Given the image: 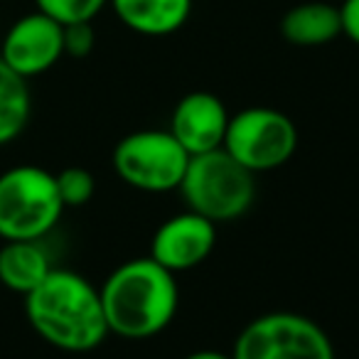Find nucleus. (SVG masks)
Wrapping results in <instances>:
<instances>
[{"label":"nucleus","mask_w":359,"mask_h":359,"mask_svg":"<svg viewBox=\"0 0 359 359\" xmlns=\"http://www.w3.org/2000/svg\"><path fill=\"white\" fill-rule=\"evenodd\" d=\"M25 315L32 330L62 352H91L111 334L99 288L76 271L52 269L25 295Z\"/></svg>","instance_id":"obj_1"},{"label":"nucleus","mask_w":359,"mask_h":359,"mask_svg":"<svg viewBox=\"0 0 359 359\" xmlns=\"http://www.w3.org/2000/svg\"><path fill=\"white\" fill-rule=\"evenodd\" d=\"M111 334L148 339L160 334L177 313L180 290L175 273L150 256L116 266L99 288Z\"/></svg>","instance_id":"obj_2"},{"label":"nucleus","mask_w":359,"mask_h":359,"mask_svg":"<svg viewBox=\"0 0 359 359\" xmlns=\"http://www.w3.org/2000/svg\"><path fill=\"white\" fill-rule=\"evenodd\" d=\"M187 210L215 224L234 222L251 210L256 200V175L239 165L224 148L192 155L180 182Z\"/></svg>","instance_id":"obj_3"},{"label":"nucleus","mask_w":359,"mask_h":359,"mask_svg":"<svg viewBox=\"0 0 359 359\" xmlns=\"http://www.w3.org/2000/svg\"><path fill=\"white\" fill-rule=\"evenodd\" d=\"M65 215L55 172L15 165L0 175V239L42 241Z\"/></svg>","instance_id":"obj_4"},{"label":"nucleus","mask_w":359,"mask_h":359,"mask_svg":"<svg viewBox=\"0 0 359 359\" xmlns=\"http://www.w3.org/2000/svg\"><path fill=\"white\" fill-rule=\"evenodd\" d=\"M114 170L126 185L148 195L180 190L190 153L165 128H143L123 135L111 155Z\"/></svg>","instance_id":"obj_5"},{"label":"nucleus","mask_w":359,"mask_h":359,"mask_svg":"<svg viewBox=\"0 0 359 359\" xmlns=\"http://www.w3.org/2000/svg\"><path fill=\"white\" fill-rule=\"evenodd\" d=\"M222 148L249 172H271L288 163L298 148V128L278 109L249 106L229 118Z\"/></svg>","instance_id":"obj_6"},{"label":"nucleus","mask_w":359,"mask_h":359,"mask_svg":"<svg viewBox=\"0 0 359 359\" xmlns=\"http://www.w3.org/2000/svg\"><path fill=\"white\" fill-rule=\"evenodd\" d=\"M234 359H334L327 332L300 313H266L239 332Z\"/></svg>","instance_id":"obj_7"},{"label":"nucleus","mask_w":359,"mask_h":359,"mask_svg":"<svg viewBox=\"0 0 359 359\" xmlns=\"http://www.w3.org/2000/svg\"><path fill=\"white\" fill-rule=\"evenodd\" d=\"M62 57H65V25L40 11L18 18L8 27L0 45V60L22 79L45 74Z\"/></svg>","instance_id":"obj_8"},{"label":"nucleus","mask_w":359,"mask_h":359,"mask_svg":"<svg viewBox=\"0 0 359 359\" xmlns=\"http://www.w3.org/2000/svg\"><path fill=\"white\" fill-rule=\"evenodd\" d=\"M217 244V224L197 212L187 210L165 219L155 229L150 244V259L158 261L170 273H182L202 266Z\"/></svg>","instance_id":"obj_9"},{"label":"nucleus","mask_w":359,"mask_h":359,"mask_svg":"<svg viewBox=\"0 0 359 359\" xmlns=\"http://www.w3.org/2000/svg\"><path fill=\"white\" fill-rule=\"evenodd\" d=\"M229 118L231 114L217 94L190 91L175 104L168 130L192 158L224 145Z\"/></svg>","instance_id":"obj_10"},{"label":"nucleus","mask_w":359,"mask_h":359,"mask_svg":"<svg viewBox=\"0 0 359 359\" xmlns=\"http://www.w3.org/2000/svg\"><path fill=\"white\" fill-rule=\"evenodd\" d=\"M123 27L145 37H168L192 15V0H109Z\"/></svg>","instance_id":"obj_11"},{"label":"nucleus","mask_w":359,"mask_h":359,"mask_svg":"<svg viewBox=\"0 0 359 359\" xmlns=\"http://www.w3.org/2000/svg\"><path fill=\"white\" fill-rule=\"evenodd\" d=\"M280 37L293 47H323L342 37L339 6L323 0L298 3L280 18Z\"/></svg>","instance_id":"obj_12"},{"label":"nucleus","mask_w":359,"mask_h":359,"mask_svg":"<svg viewBox=\"0 0 359 359\" xmlns=\"http://www.w3.org/2000/svg\"><path fill=\"white\" fill-rule=\"evenodd\" d=\"M55 269L42 241H6L0 246V285L27 295Z\"/></svg>","instance_id":"obj_13"},{"label":"nucleus","mask_w":359,"mask_h":359,"mask_svg":"<svg viewBox=\"0 0 359 359\" xmlns=\"http://www.w3.org/2000/svg\"><path fill=\"white\" fill-rule=\"evenodd\" d=\"M32 96L27 79L0 60V145L15 140L30 123Z\"/></svg>","instance_id":"obj_14"},{"label":"nucleus","mask_w":359,"mask_h":359,"mask_svg":"<svg viewBox=\"0 0 359 359\" xmlns=\"http://www.w3.org/2000/svg\"><path fill=\"white\" fill-rule=\"evenodd\" d=\"M106 6L109 0H35V11L45 13L60 25L91 22Z\"/></svg>","instance_id":"obj_15"},{"label":"nucleus","mask_w":359,"mask_h":359,"mask_svg":"<svg viewBox=\"0 0 359 359\" xmlns=\"http://www.w3.org/2000/svg\"><path fill=\"white\" fill-rule=\"evenodd\" d=\"M57 180V190H60L62 205L65 210L69 207H84L91 202L96 192V180L94 175L86 168H79V165H72V168H65L55 175Z\"/></svg>","instance_id":"obj_16"},{"label":"nucleus","mask_w":359,"mask_h":359,"mask_svg":"<svg viewBox=\"0 0 359 359\" xmlns=\"http://www.w3.org/2000/svg\"><path fill=\"white\" fill-rule=\"evenodd\" d=\"M96 45V32L91 22H74V25H65V57L72 60H84L94 52Z\"/></svg>","instance_id":"obj_17"},{"label":"nucleus","mask_w":359,"mask_h":359,"mask_svg":"<svg viewBox=\"0 0 359 359\" xmlns=\"http://www.w3.org/2000/svg\"><path fill=\"white\" fill-rule=\"evenodd\" d=\"M339 18H342V35L359 45V0H342Z\"/></svg>","instance_id":"obj_18"},{"label":"nucleus","mask_w":359,"mask_h":359,"mask_svg":"<svg viewBox=\"0 0 359 359\" xmlns=\"http://www.w3.org/2000/svg\"><path fill=\"white\" fill-rule=\"evenodd\" d=\"M182 359H234V357H231V352L224 354V352H219V349H200V352H192Z\"/></svg>","instance_id":"obj_19"}]
</instances>
